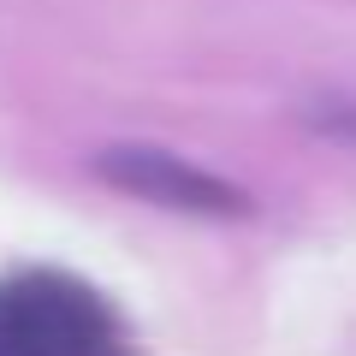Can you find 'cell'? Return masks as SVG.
Instances as JSON below:
<instances>
[{"instance_id":"6da1fadb","label":"cell","mask_w":356,"mask_h":356,"mask_svg":"<svg viewBox=\"0 0 356 356\" xmlns=\"http://www.w3.org/2000/svg\"><path fill=\"white\" fill-rule=\"evenodd\" d=\"M0 327L24 356H125L107 303L72 273H18L0 285Z\"/></svg>"},{"instance_id":"7a4b0ae2","label":"cell","mask_w":356,"mask_h":356,"mask_svg":"<svg viewBox=\"0 0 356 356\" xmlns=\"http://www.w3.org/2000/svg\"><path fill=\"white\" fill-rule=\"evenodd\" d=\"M102 178L161 208H191V214H238L243 208V196L232 184H220V178L196 172V166H184L178 154H161V149H107Z\"/></svg>"},{"instance_id":"3957f363","label":"cell","mask_w":356,"mask_h":356,"mask_svg":"<svg viewBox=\"0 0 356 356\" xmlns=\"http://www.w3.org/2000/svg\"><path fill=\"white\" fill-rule=\"evenodd\" d=\"M0 356H24V350H18V339H13L6 327H0Z\"/></svg>"}]
</instances>
